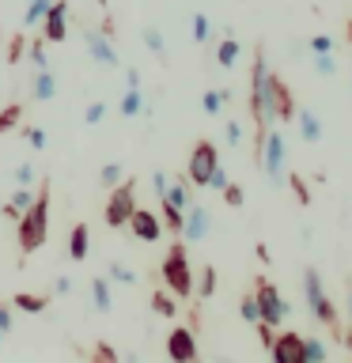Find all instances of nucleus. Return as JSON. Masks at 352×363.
Wrapping results in <instances>:
<instances>
[{
  "label": "nucleus",
  "mask_w": 352,
  "mask_h": 363,
  "mask_svg": "<svg viewBox=\"0 0 352 363\" xmlns=\"http://www.w3.org/2000/svg\"><path fill=\"white\" fill-rule=\"evenodd\" d=\"M224 140L231 144V147H238V144H243V125H238V121H227V125H224Z\"/></svg>",
  "instance_id": "39"
},
{
  "label": "nucleus",
  "mask_w": 352,
  "mask_h": 363,
  "mask_svg": "<svg viewBox=\"0 0 352 363\" xmlns=\"http://www.w3.org/2000/svg\"><path fill=\"white\" fill-rule=\"evenodd\" d=\"M19 106H4V110H0V133H11V129H16V121H19Z\"/></svg>",
  "instance_id": "36"
},
{
  "label": "nucleus",
  "mask_w": 352,
  "mask_h": 363,
  "mask_svg": "<svg viewBox=\"0 0 352 363\" xmlns=\"http://www.w3.org/2000/svg\"><path fill=\"white\" fill-rule=\"evenodd\" d=\"M303 295H307V311L314 314V322L326 325V329H334V337L348 340V333L341 329V318H337V311H334V303H329V295H326V288H322L318 269H303Z\"/></svg>",
  "instance_id": "2"
},
{
  "label": "nucleus",
  "mask_w": 352,
  "mask_h": 363,
  "mask_svg": "<svg viewBox=\"0 0 352 363\" xmlns=\"http://www.w3.org/2000/svg\"><path fill=\"white\" fill-rule=\"evenodd\" d=\"M152 186H155V193H159V197L167 193V186H170V182H167V174H163V170H155V174H152Z\"/></svg>",
  "instance_id": "45"
},
{
  "label": "nucleus",
  "mask_w": 352,
  "mask_h": 363,
  "mask_svg": "<svg viewBox=\"0 0 352 363\" xmlns=\"http://www.w3.org/2000/svg\"><path fill=\"white\" fill-rule=\"evenodd\" d=\"M193 38H197V42H209L212 38V27H209V16H204V11L193 16Z\"/></svg>",
  "instance_id": "31"
},
{
  "label": "nucleus",
  "mask_w": 352,
  "mask_h": 363,
  "mask_svg": "<svg viewBox=\"0 0 352 363\" xmlns=\"http://www.w3.org/2000/svg\"><path fill=\"white\" fill-rule=\"evenodd\" d=\"M254 295H258V311H261V322L277 329V325L284 322V318H288V303H284V295L277 291V284L261 277V280H258V291H254Z\"/></svg>",
  "instance_id": "5"
},
{
  "label": "nucleus",
  "mask_w": 352,
  "mask_h": 363,
  "mask_svg": "<svg viewBox=\"0 0 352 363\" xmlns=\"http://www.w3.org/2000/svg\"><path fill=\"white\" fill-rule=\"evenodd\" d=\"M152 311H155V314H163V318H175L178 306H175V299H170L167 291H155V295H152Z\"/></svg>",
  "instance_id": "27"
},
{
  "label": "nucleus",
  "mask_w": 352,
  "mask_h": 363,
  "mask_svg": "<svg viewBox=\"0 0 352 363\" xmlns=\"http://www.w3.org/2000/svg\"><path fill=\"white\" fill-rule=\"evenodd\" d=\"M307 50L311 53H334V38H329V34H314V38L307 42Z\"/></svg>",
  "instance_id": "38"
},
{
  "label": "nucleus",
  "mask_w": 352,
  "mask_h": 363,
  "mask_svg": "<svg viewBox=\"0 0 352 363\" xmlns=\"http://www.w3.org/2000/svg\"><path fill=\"white\" fill-rule=\"evenodd\" d=\"M227 182H231V178H227V170H224L220 163H216V167H212V174H209V182H204V186H212V189H220V193H224V186H227Z\"/></svg>",
  "instance_id": "40"
},
{
  "label": "nucleus",
  "mask_w": 352,
  "mask_h": 363,
  "mask_svg": "<svg viewBox=\"0 0 352 363\" xmlns=\"http://www.w3.org/2000/svg\"><path fill=\"white\" fill-rule=\"evenodd\" d=\"M224 201L231 204V208H238V204H243V189H238V186H231V182H227V186H224Z\"/></svg>",
  "instance_id": "43"
},
{
  "label": "nucleus",
  "mask_w": 352,
  "mask_h": 363,
  "mask_svg": "<svg viewBox=\"0 0 352 363\" xmlns=\"http://www.w3.org/2000/svg\"><path fill=\"white\" fill-rule=\"evenodd\" d=\"M23 136L31 140V147H45V133H42V129H27Z\"/></svg>",
  "instance_id": "44"
},
{
  "label": "nucleus",
  "mask_w": 352,
  "mask_h": 363,
  "mask_svg": "<svg viewBox=\"0 0 352 363\" xmlns=\"http://www.w3.org/2000/svg\"><path fill=\"white\" fill-rule=\"evenodd\" d=\"M238 311H243V318L250 325L261 322V311H258V295H243V303H238Z\"/></svg>",
  "instance_id": "29"
},
{
  "label": "nucleus",
  "mask_w": 352,
  "mask_h": 363,
  "mask_svg": "<svg viewBox=\"0 0 352 363\" xmlns=\"http://www.w3.org/2000/svg\"><path fill=\"white\" fill-rule=\"evenodd\" d=\"M87 246H91L87 223H76V227H72V238H68V257H72V261H84V257H87Z\"/></svg>",
  "instance_id": "17"
},
{
  "label": "nucleus",
  "mask_w": 352,
  "mask_h": 363,
  "mask_svg": "<svg viewBox=\"0 0 352 363\" xmlns=\"http://www.w3.org/2000/svg\"><path fill=\"white\" fill-rule=\"evenodd\" d=\"M159 201H167V204H175L178 212H186L189 204H193V186H186V182L178 178L175 186H167V193H163V197H159Z\"/></svg>",
  "instance_id": "15"
},
{
  "label": "nucleus",
  "mask_w": 352,
  "mask_h": 363,
  "mask_svg": "<svg viewBox=\"0 0 352 363\" xmlns=\"http://www.w3.org/2000/svg\"><path fill=\"white\" fill-rule=\"evenodd\" d=\"M224 91H204V99H201V106H204V113H220L224 110Z\"/></svg>",
  "instance_id": "34"
},
{
  "label": "nucleus",
  "mask_w": 352,
  "mask_h": 363,
  "mask_svg": "<svg viewBox=\"0 0 352 363\" xmlns=\"http://www.w3.org/2000/svg\"><path fill=\"white\" fill-rule=\"evenodd\" d=\"M144 106H148V102H144V95H141V87H129V91L121 95V113H125V118L144 113Z\"/></svg>",
  "instance_id": "19"
},
{
  "label": "nucleus",
  "mask_w": 352,
  "mask_h": 363,
  "mask_svg": "<svg viewBox=\"0 0 352 363\" xmlns=\"http://www.w3.org/2000/svg\"><path fill=\"white\" fill-rule=\"evenodd\" d=\"M326 356H329V352H326L322 340H318V337H303V359L307 363H322Z\"/></svg>",
  "instance_id": "23"
},
{
  "label": "nucleus",
  "mask_w": 352,
  "mask_h": 363,
  "mask_svg": "<svg viewBox=\"0 0 352 363\" xmlns=\"http://www.w3.org/2000/svg\"><path fill=\"white\" fill-rule=\"evenodd\" d=\"M299 136L307 144H318L322 140V121H318L314 110H299Z\"/></svg>",
  "instance_id": "18"
},
{
  "label": "nucleus",
  "mask_w": 352,
  "mask_h": 363,
  "mask_svg": "<svg viewBox=\"0 0 352 363\" xmlns=\"http://www.w3.org/2000/svg\"><path fill=\"white\" fill-rule=\"evenodd\" d=\"M238 53H243V50H238V42H235V38H224L220 45H216V65H220V68H231V65L238 61Z\"/></svg>",
  "instance_id": "20"
},
{
  "label": "nucleus",
  "mask_w": 352,
  "mask_h": 363,
  "mask_svg": "<svg viewBox=\"0 0 352 363\" xmlns=\"http://www.w3.org/2000/svg\"><path fill=\"white\" fill-rule=\"evenodd\" d=\"M0 340H4V329H0Z\"/></svg>",
  "instance_id": "50"
},
{
  "label": "nucleus",
  "mask_w": 352,
  "mask_h": 363,
  "mask_svg": "<svg viewBox=\"0 0 352 363\" xmlns=\"http://www.w3.org/2000/svg\"><path fill=\"white\" fill-rule=\"evenodd\" d=\"M8 204H11V208H16V212L23 216V212H27L31 204H34V193H31V186H19L16 193H11V201H8Z\"/></svg>",
  "instance_id": "28"
},
{
  "label": "nucleus",
  "mask_w": 352,
  "mask_h": 363,
  "mask_svg": "<svg viewBox=\"0 0 352 363\" xmlns=\"http://www.w3.org/2000/svg\"><path fill=\"white\" fill-rule=\"evenodd\" d=\"M212 291H216V269L209 265L201 272V284L193 288V295H197V299H212Z\"/></svg>",
  "instance_id": "25"
},
{
  "label": "nucleus",
  "mask_w": 352,
  "mask_h": 363,
  "mask_svg": "<svg viewBox=\"0 0 352 363\" xmlns=\"http://www.w3.org/2000/svg\"><path fill=\"white\" fill-rule=\"evenodd\" d=\"M91 299H95V311L99 314H110L114 311V295H110V280L106 277L91 280Z\"/></svg>",
  "instance_id": "16"
},
{
  "label": "nucleus",
  "mask_w": 352,
  "mask_h": 363,
  "mask_svg": "<svg viewBox=\"0 0 352 363\" xmlns=\"http://www.w3.org/2000/svg\"><path fill=\"white\" fill-rule=\"evenodd\" d=\"M65 16H68V4H65V0H53V8L50 11H45V19H42V38L45 42H65Z\"/></svg>",
  "instance_id": "13"
},
{
  "label": "nucleus",
  "mask_w": 352,
  "mask_h": 363,
  "mask_svg": "<svg viewBox=\"0 0 352 363\" xmlns=\"http://www.w3.org/2000/svg\"><path fill=\"white\" fill-rule=\"evenodd\" d=\"M284 186H292V189H295L299 204H311V189L303 186V174H288V178H284Z\"/></svg>",
  "instance_id": "35"
},
{
  "label": "nucleus",
  "mask_w": 352,
  "mask_h": 363,
  "mask_svg": "<svg viewBox=\"0 0 352 363\" xmlns=\"http://www.w3.org/2000/svg\"><path fill=\"white\" fill-rule=\"evenodd\" d=\"M348 314H352V288H348Z\"/></svg>",
  "instance_id": "49"
},
{
  "label": "nucleus",
  "mask_w": 352,
  "mask_h": 363,
  "mask_svg": "<svg viewBox=\"0 0 352 363\" xmlns=\"http://www.w3.org/2000/svg\"><path fill=\"white\" fill-rule=\"evenodd\" d=\"M284 136L280 129H265L261 133V167H265V178L273 182V186H284V178H288V167H284Z\"/></svg>",
  "instance_id": "4"
},
{
  "label": "nucleus",
  "mask_w": 352,
  "mask_h": 363,
  "mask_svg": "<svg viewBox=\"0 0 352 363\" xmlns=\"http://www.w3.org/2000/svg\"><path fill=\"white\" fill-rule=\"evenodd\" d=\"M269 356L277 359V363H307V359H303V337H299V333H280V337H273Z\"/></svg>",
  "instance_id": "11"
},
{
  "label": "nucleus",
  "mask_w": 352,
  "mask_h": 363,
  "mask_svg": "<svg viewBox=\"0 0 352 363\" xmlns=\"http://www.w3.org/2000/svg\"><path fill=\"white\" fill-rule=\"evenodd\" d=\"M159 212H163V227H167V231L170 235H182V212L175 208V204L163 201V208H159Z\"/></svg>",
  "instance_id": "26"
},
{
  "label": "nucleus",
  "mask_w": 352,
  "mask_h": 363,
  "mask_svg": "<svg viewBox=\"0 0 352 363\" xmlns=\"http://www.w3.org/2000/svg\"><path fill=\"white\" fill-rule=\"evenodd\" d=\"M57 291H61V295H68V291H72V280H68V277H61V280H57Z\"/></svg>",
  "instance_id": "48"
},
{
  "label": "nucleus",
  "mask_w": 352,
  "mask_h": 363,
  "mask_svg": "<svg viewBox=\"0 0 352 363\" xmlns=\"http://www.w3.org/2000/svg\"><path fill=\"white\" fill-rule=\"evenodd\" d=\"M129 231L141 238V242H159V235H163V220H159L152 208H133Z\"/></svg>",
  "instance_id": "9"
},
{
  "label": "nucleus",
  "mask_w": 352,
  "mask_h": 363,
  "mask_svg": "<svg viewBox=\"0 0 352 363\" xmlns=\"http://www.w3.org/2000/svg\"><path fill=\"white\" fill-rule=\"evenodd\" d=\"M216 163H220V155H216V144H212V140H197V144H193V155H189V170H186L193 186H204Z\"/></svg>",
  "instance_id": "6"
},
{
  "label": "nucleus",
  "mask_w": 352,
  "mask_h": 363,
  "mask_svg": "<svg viewBox=\"0 0 352 363\" xmlns=\"http://www.w3.org/2000/svg\"><path fill=\"white\" fill-rule=\"evenodd\" d=\"M50 8H53V0H31V4H27V16H23V27H27V30H31V27H38Z\"/></svg>",
  "instance_id": "21"
},
{
  "label": "nucleus",
  "mask_w": 352,
  "mask_h": 363,
  "mask_svg": "<svg viewBox=\"0 0 352 363\" xmlns=\"http://www.w3.org/2000/svg\"><path fill=\"white\" fill-rule=\"evenodd\" d=\"M99 182H102L106 189H114V186L121 182V163H106V167L99 170Z\"/></svg>",
  "instance_id": "30"
},
{
  "label": "nucleus",
  "mask_w": 352,
  "mask_h": 363,
  "mask_svg": "<svg viewBox=\"0 0 352 363\" xmlns=\"http://www.w3.org/2000/svg\"><path fill=\"white\" fill-rule=\"evenodd\" d=\"M125 84H129V87H141V72H136V68H125Z\"/></svg>",
  "instance_id": "47"
},
{
  "label": "nucleus",
  "mask_w": 352,
  "mask_h": 363,
  "mask_svg": "<svg viewBox=\"0 0 352 363\" xmlns=\"http://www.w3.org/2000/svg\"><path fill=\"white\" fill-rule=\"evenodd\" d=\"M31 65L34 68H50V57H45V38L42 42H31Z\"/></svg>",
  "instance_id": "37"
},
{
  "label": "nucleus",
  "mask_w": 352,
  "mask_h": 363,
  "mask_svg": "<svg viewBox=\"0 0 352 363\" xmlns=\"http://www.w3.org/2000/svg\"><path fill=\"white\" fill-rule=\"evenodd\" d=\"M11 178H16L19 186H31V182H34V167H31V163H19V167H16V174H11Z\"/></svg>",
  "instance_id": "42"
},
{
  "label": "nucleus",
  "mask_w": 352,
  "mask_h": 363,
  "mask_svg": "<svg viewBox=\"0 0 352 363\" xmlns=\"http://www.w3.org/2000/svg\"><path fill=\"white\" fill-rule=\"evenodd\" d=\"M167 356L175 359V363H189V359H197V340H193V333L186 325L175 329V333L167 337Z\"/></svg>",
  "instance_id": "12"
},
{
  "label": "nucleus",
  "mask_w": 352,
  "mask_h": 363,
  "mask_svg": "<svg viewBox=\"0 0 352 363\" xmlns=\"http://www.w3.org/2000/svg\"><path fill=\"white\" fill-rule=\"evenodd\" d=\"M141 38H144V45H148L152 53H163V50H167V42H163V30H155V27H148V30L141 34Z\"/></svg>",
  "instance_id": "32"
},
{
  "label": "nucleus",
  "mask_w": 352,
  "mask_h": 363,
  "mask_svg": "<svg viewBox=\"0 0 352 363\" xmlns=\"http://www.w3.org/2000/svg\"><path fill=\"white\" fill-rule=\"evenodd\" d=\"M45 227H50V182H42V189L34 193V204L19 216V250L34 254L45 242Z\"/></svg>",
  "instance_id": "1"
},
{
  "label": "nucleus",
  "mask_w": 352,
  "mask_h": 363,
  "mask_svg": "<svg viewBox=\"0 0 352 363\" xmlns=\"http://www.w3.org/2000/svg\"><path fill=\"white\" fill-rule=\"evenodd\" d=\"M136 208V201H133V182H118L110 193V204H106V227H121V223H129V216Z\"/></svg>",
  "instance_id": "7"
},
{
  "label": "nucleus",
  "mask_w": 352,
  "mask_h": 363,
  "mask_svg": "<svg viewBox=\"0 0 352 363\" xmlns=\"http://www.w3.org/2000/svg\"><path fill=\"white\" fill-rule=\"evenodd\" d=\"M163 284L170 295L186 299L193 295V272H189V257H186V242H175L163 257Z\"/></svg>",
  "instance_id": "3"
},
{
  "label": "nucleus",
  "mask_w": 352,
  "mask_h": 363,
  "mask_svg": "<svg viewBox=\"0 0 352 363\" xmlns=\"http://www.w3.org/2000/svg\"><path fill=\"white\" fill-rule=\"evenodd\" d=\"M11 303H16L19 311H27V314H42L45 311V295H31V291H19Z\"/></svg>",
  "instance_id": "22"
},
{
  "label": "nucleus",
  "mask_w": 352,
  "mask_h": 363,
  "mask_svg": "<svg viewBox=\"0 0 352 363\" xmlns=\"http://www.w3.org/2000/svg\"><path fill=\"white\" fill-rule=\"evenodd\" d=\"M0 329H4V333L11 329V306L8 303H0Z\"/></svg>",
  "instance_id": "46"
},
{
  "label": "nucleus",
  "mask_w": 352,
  "mask_h": 363,
  "mask_svg": "<svg viewBox=\"0 0 352 363\" xmlns=\"http://www.w3.org/2000/svg\"><path fill=\"white\" fill-rule=\"evenodd\" d=\"M102 118H106V106H102V102H91V106L84 110V121L87 125H99Z\"/></svg>",
  "instance_id": "41"
},
{
  "label": "nucleus",
  "mask_w": 352,
  "mask_h": 363,
  "mask_svg": "<svg viewBox=\"0 0 352 363\" xmlns=\"http://www.w3.org/2000/svg\"><path fill=\"white\" fill-rule=\"evenodd\" d=\"M314 72H318V76H334V72H337L334 53H314Z\"/></svg>",
  "instance_id": "33"
},
{
  "label": "nucleus",
  "mask_w": 352,
  "mask_h": 363,
  "mask_svg": "<svg viewBox=\"0 0 352 363\" xmlns=\"http://www.w3.org/2000/svg\"><path fill=\"white\" fill-rule=\"evenodd\" d=\"M84 42H87V53H91V61L102 65V68H118V50H114V42H110V34L106 30H87L84 34Z\"/></svg>",
  "instance_id": "8"
},
{
  "label": "nucleus",
  "mask_w": 352,
  "mask_h": 363,
  "mask_svg": "<svg viewBox=\"0 0 352 363\" xmlns=\"http://www.w3.org/2000/svg\"><path fill=\"white\" fill-rule=\"evenodd\" d=\"M57 95V76L50 72V68H38V76H34V84H31V99L34 102H50Z\"/></svg>",
  "instance_id": "14"
},
{
  "label": "nucleus",
  "mask_w": 352,
  "mask_h": 363,
  "mask_svg": "<svg viewBox=\"0 0 352 363\" xmlns=\"http://www.w3.org/2000/svg\"><path fill=\"white\" fill-rule=\"evenodd\" d=\"M209 208H201V204H189L186 212H182V235L178 238H186V242H201L204 235H209Z\"/></svg>",
  "instance_id": "10"
},
{
  "label": "nucleus",
  "mask_w": 352,
  "mask_h": 363,
  "mask_svg": "<svg viewBox=\"0 0 352 363\" xmlns=\"http://www.w3.org/2000/svg\"><path fill=\"white\" fill-rule=\"evenodd\" d=\"M106 272H110V277H106L110 284H136V272L129 265H121V261H110Z\"/></svg>",
  "instance_id": "24"
}]
</instances>
